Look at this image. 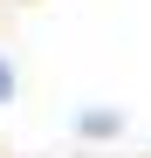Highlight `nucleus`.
I'll use <instances>...</instances> for the list:
<instances>
[{"label": "nucleus", "instance_id": "obj_1", "mask_svg": "<svg viewBox=\"0 0 151 158\" xmlns=\"http://www.w3.org/2000/svg\"><path fill=\"white\" fill-rule=\"evenodd\" d=\"M7 89H14V83H7V69H0V96H7Z\"/></svg>", "mask_w": 151, "mask_h": 158}]
</instances>
